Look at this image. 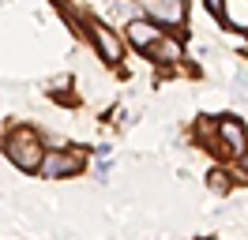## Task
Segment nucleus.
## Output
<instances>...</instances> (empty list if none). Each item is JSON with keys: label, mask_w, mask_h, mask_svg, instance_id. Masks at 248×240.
<instances>
[{"label": "nucleus", "mask_w": 248, "mask_h": 240, "mask_svg": "<svg viewBox=\"0 0 248 240\" xmlns=\"http://www.w3.org/2000/svg\"><path fill=\"white\" fill-rule=\"evenodd\" d=\"M218 15L230 30H248V0H222Z\"/></svg>", "instance_id": "obj_7"}, {"label": "nucleus", "mask_w": 248, "mask_h": 240, "mask_svg": "<svg viewBox=\"0 0 248 240\" xmlns=\"http://www.w3.org/2000/svg\"><path fill=\"white\" fill-rule=\"evenodd\" d=\"M4 154H8L23 173H38L49 150L42 147V139H38L31 128H16V132H8V139H4Z\"/></svg>", "instance_id": "obj_1"}, {"label": "nucleus", "mask_w": 248, "mask_h": 240, "mask_svg": "<svg viewBox=\"0 0 248 240\" xmlns=\"http://www.w3.org/2000/svg\"><path fill=\"white\" fill-rule=\"evenodd\" d=\"M147 15L162 27H181L185 23V0H147Z\"/></svg>", "instance_id": "obj_6"}, {"label": "nucleus", "mask_w": 248, "mask_h": 240, "mask_svg": "<svg viewBox=\"0 0 248 240\" xmlns=\"http://www.w3.org/2000/svg\"><path fill=\"white\" fill-rule=\"evenodd\" d=\"M215 192H226V173H211V180H207Z\"/></svg>", "instance_id": "obj_9"}, {"label": "nucleus", "mask_w": 248, "mask_h": 240, "mask_svg": "<svg viewBox=\"0 0 248 240\" xmlns=\"http://www.w3.org/2000/svg\"><path fill=\"white\" fill-rule=\"evenodd\" d=\"M87 34H91L94 49H98V57L106 60V64H121V60H124V42H121L117 30H109L106 23H91Z\"/></svg>", "instance_id": "obj_3"}, {"label": "nucleus", "mask_w": 248, "mask_h": 240, "mask_svg": "<svg viewBox=\"0 0 248 240\" xmlns=\"http://www.w3.org/2000/svg\"><path fill=\"white\" fill-rule=\"evenodd\" d=\"M218 139H222V147H226L230 158H248V132L233 117L218 120Z\"/></svg>", "instance_id": "obj_5"}, {"label": "nucleus", "mask_w": 248, "mask_h": 240, "mask_svg": "<svg viewBox=\"0 0 248 240\" xmlns=\"http://www.w3.org/2000/svg\"><path fill=\"white\" fill-rule=\"evenodd\" d=\"M79 169H83V154L79 150H49L38 173L46 180H61V177H76Z\"/></svg>", "instance_id": "obj_2"}, {"label": "nucleus", "mask_w": 248, "mask_h": 240, "mask_svg": "<svg viewBox=\"0 0 248 240\" xmlns=\"http://www.w3.org/2000/svg\"><path fill=\"white\" fill-rule=\"evenodd\" d=\"M124 34H128V42L136 45V49H143V53H151L166 34L158 30V23L151 19V15H140V19H132L128 27H124Z\"/></svg>", "instance_id": "obj_4"}, {"label": "nucleus", "mask_w": 248, "mask_h": 240, "mask_svg": "<svg viewBox=\"0 0 248 240\" xmlns=\"http://www.w3.org/2000/svg\"><path fill=\"white\" fill-rule=\"evenodd\" d=\"M147 57L155 60V64H177V60L185 57V49H181V42H177V38H162V42L147 53Z\"/></svg>", "instance_id": "obj_8"}]
</instances>
